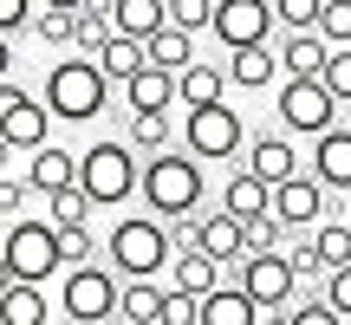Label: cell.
I'll list each match as a JSON object with an SVG mask.
<instances>
[{"label":"cell","mask_w":351,"mask_h":325,"mask_svg":"<svg viewBox=\"0 0 351 325\" xmlns=\"http://www.w3.org/2000/svg\"><path fill=\"white\" fill-rule=\"evenodd\" d=\"M261 319H267V306L254 300L241 280L234 287H215L208 300H202V325H261Z\"/></svg>","instance_id":"e0dca14e"},{"label":"cell","mask_w":351,"mask_h":325,"mask_svg":"<svg viewBox=\"0 0 351 325\" xmlns=\"http://www.w3.org/2000/svg\"><path fill=\"white\" fill-rule=\"evenodd\" d=\"M78 189H85L98 208H117L143 189V162L130 150V137H98L91 150H78Z\"/></svg>","instance_id":"3957f363"},{"label":"cell","mask_w":351,"mask_h":325,"mask_svg":"<svg viewBox=\"0 0 351 325\" xmlns=\"http://www.w3.org/2000/svg\"><path fill=\"white\" fill-rule=\"evenodd\" d=\"M117 325H156V319H117Z\"/></svg>","instance_id":"c3c4849f"},{"label":"cell","mask_w":351,"mask_h":325,"mask_svg":"<svg viewBox=\"0 0 351 325\" xmlns=\"http://www.w3.org/2000/svg\"><path fill=\"white\" fill-rule=\"evenodd\" d=\"M150 65H163V72H189V65H195V33L163 26V33L150 39Z\"/></svg>","instance_id":"83f0119b"},{"label":"cell","mask_w":351,"mask_h":325,"mask_svg":"<svg viewBox=\"0 0 351 325\" xmlns=\"http://www.w3.org/2000/svg\"><path fill=\"white\" fill-rule=\"evenodd\" d=\"M0 143L7 150H39V143H52V104L33 98L26 85H0Z\"/></svg>","instance_id":"30bf717a"},{"label":"cell","mask_w":351,"mask_h":325,"mask_svg":"<svg viewBox=\"0 0 351 325\" xmlns=\"http://www.w3.org/2000/svg\"><path fill=\"white\" fill-rule=\"evenodd\" d=\"M274 215H280L287 228H319V215H326V182H319L313 169L274 182Z\"/></svg>","instance_id":"7c38bea8"},{"label":"cell","mask_w":351,"mask_h":325,"mask_svg":"<svg viewBox=\"0 0 351 325\" xmlns=\"http://www.w3.org/2000/svg\"><path fill=\"white\" fill-rule=\"evenodd\" d=\"M274 104H280V124H287L293 137H326L332 124H345V104L332 98L326 78H287Z\"/></svg>","instance_id":"ba28073f"},{"label":"cell","mask_w":351,"mask_h":325,"mask_svg":"<svg viewBox=\"0 0 351 325\" xmlns=\"http://www.w3.org/2000/svg\"><path fill=\"white\" fill-rule=\"evenodd\" d=\"M274 26H280L274 0H221L208 33L221 39L228 52H234V46H267V39H274Z\"/></svg>","instance_id":"8fae6325"},{"label":"cell","mask_w":351,"mask_h":325,"mask_svg":"<svg viewBox=\"0 0 351 325\" xmlns=\"http://www.w3.org/2000/svg\"><path fill=\"white\" fill-rule=\"evenodd\" d=\"M280 72H287V65H280V46H234V52H228V78H234L241 91L274 85Z\"/></svg>","instance_id":"ac0fdd59"},{"label":"cell","mask_w":351,"mask_h":325,"mask_svg":"<svg viewBox=\"0 0 351 325\" xmlns=\"http://www.w3.org/2000/svg\"><path fill=\"white\" fill-rule=\"evenodd\" d=\"M65 234V267H85L91 261V228H59Z\"/></svg>","instance_id":"ee69618b"},{"label":"cell","mask_w":351,"mask_h":325,"mask_svg":"<svg viewBox=\"0 0 351 325\" xmlns=\"http://www.w3.org/2000/svg\"><path fill=\"white\" fill-rule=\"evenodd\" d=\"M111 20H117V33H130V39L150 46V39L169 26V0H111Z\"/></svg>","instance_id":"603a6c76"},{"label":"cell","mask_w":351,"mask_h":325,"mask_svg":"<svg viewBox=\"0 0 351 325\" xmlns=\"http://www.w3.org/2000/svg\"><path fill=\"white\" fill-rule=\"evenodd\" d=\"M221 208H228V215H241V221H254V215L274 208V182H261V176L241 162V169L228 176V189H221Z\"/></svg>","instance_id":"ffe728a7"},{"label":"cell","mask_w":351,"mask_h":325,"mask_svg":"<svg viewBox=\"0 0 351 325\" xmlns=\"http://www.w3.org/2000/svg\"><path fill=\"white\" fill-rule=\"evenodd\" d=\"M234 280L267 306V313H293V306H300V274H293L287 248H274V254H241V261H234Z\"/></svg>","instance_id":"9c48e42d"},{"label":"cell","mask_w":351,"mask_h":325,"mask_svg":"<svg viewBox=\"0 0 351 325\" xmlns=\"http://www.w3.org/2000/svg\"><path fill=\"white\" fill-rule=\"evenodd\" d=\"M98 65L111 72V85H130V78L150 65V46L130 39V33H117V39H104V46H98Z\"/></svg>","instance_id":"cb8c5ba5"},{"label":"cell","mask_w":351,"mask_h":325,"mask_svg":"<svg viewBox=\"0 0 351 325\" xmlns=\"http://www.w3.org/2000/svg\"><path fill=\"white\" fill-rule=\"evenodd\" d=\"M345 124H351V98H345Z\"/></svg>","instance_id":"681fc988"},{"label":"cell","mask_w":351,"mask_h":325,"mask_svg":"<svg viewBox=\"0 0 351 325\" xmlns=\"http://www.w3.org/2000/svg\"><path fill=\"white\" fill-rule=\"evenodd\" d=\"M313 241H319V254H326V267H351V221H319Z\"/></svg>","instance_id":"836d02e7"},{"label":"cell","mask_w":351,"mask_h":325,"mask_svg":"<svg viewBox=\"0 0 351 325\" xmlns=\"http://www.w3.org/2000/svg\"><path fill=\"white\" fill-rule=\"evenodd\" d=\"M326 300L351 319V267H332V274H326Z\"/></svg>","instance_id":"7bdbcfd3"},{"label":"cell","mask_w":351,"mask_h":325,"mask_svg":"<svg viewBox=\"0 0 351 325\" xmlns=\"http://www.w3.org/2000/svg\"><path fill=\"white\" fill-rule=\"evenodd\" d=\"M195 248H208L215 261H228V267H234L241 254H247V221H241V215H228V208L195 215Z\"/></svg>","instance_id":"4fadbf2b"},{"label":"cell","mask_w":351,"mask_h":325,"mask_svg":"<svg viewBox=\"0 0 351 325\" xmlns=\"http://www.w3.org/2000/svg\"><path fill=\"white\" fill-rule=\"evenodd\" d=\"M26 182L39 189V202L59 195V189H72V182H78V156H72V150H59V143H39V150H26Z\"/></svg>","instance_id":"5bb4252c"},{"label":"cell","mask_w":351,"mask_h":325,"mask_svg":"<svg viewBox=\"0 0 351 325\" xmlns=\"http://www.w3.org/2000/svg\"><path fill=\"white\" fill-rule=\"evenodd\" d=\"M319 33H326L332 46H351V0H326V13H319Z\"/></svg>","instance_id":"ab89813d"},{"label":"cell","mask_w":351,"mask_h":325,"mask_svg":"<svg viewBox=\"0 0 351 325\" xmlns=\"http://www.w3.org/2000/svg\"><path fill=\"white\" fill-rule=\"evenodd\" d=\"M39 7H72V13H78V7H85V0H39Z\"/></svg>","instance_id":"bcb514c9"},{"label":"cell","mask_w":351,"mask_h":325,"mask_svg":"<svg viewBox=\"0 0 351 325\" xmlns=\"http://www.w3.org/2000/svg\"><path fill=\"white\" fill-rule=\"evenodd\" d=\"M215 7H221V0H169V26L202 33V26H215Z\"/></svg>","instance_id":"8d00e7d4"},{"label":"cell","mask_w":351,"mask_h":325,"mask_svg":"<svg viewBox=\"0 0 351 325\" xmlns=\"http://www.w3.org/2000/svg\"><path fill=\"white\" fill-rule=\"evenodd\" d=\"M287 234H293V228L280 221L274 208H267V215H254V221H247V254H274V248H287Z\"/></svg>","instance_id":"e575fe53"},{"label":"cell","mask_w":351,"mask_h":325,"mask_svg":"<svg viewBox=\"0 0 351 325\" xmlns=\"http://www.w3.org/2000/svg\"><path fill=\"white\" fill-rule=\"evenodd\" d=\"M91 208H98V202H91L78 182H72V189H59V195H46V215H52L59 228H91Z\"/></svg>","instance_id":"f1b7e54d"},{"label":"cell","mask_w":351,"mask_h":325,"mask_svg":"<svg viewBox=\"0 0 351 325\" xmlns=\"http://www.w3.org/2000/svg\"><path fill=\"white\" fill-rule=\"evenodd\" d=\"M65 267V234L59 221H7V280H39L46 287Z\"/></svg>","instance_id":"8992f818"},{"label":"cell","mask_w":351,"mask_h":325,"mask_svg":"<svg viewBox=\"0 0 351 325\" xmlns=\"http://www.w3.org/2000/svg\"><path fill=\"white\" fill-rule=\"evenodd\" d=\"M143 202H150V215H163V221H182V215L202 208V156H143Z\"/></svg>","instance_id":"277c9868"},{"label":"cell","mask_w":351,"mask_h":325,"mask_svg":"<svg viewBox=\"0 0 351 325\" xmlns=\"http://www.w3.org/2000/svg\"><path fill=\"white\" fill-rule=\"evenodd\" d=\"M287 261H293V274H300V280H326L332 274L326 254H319V241L306 234V228H293V234H287Z\"/></svg>","instance_id":"4dcf8cb0"},{"label":"cell","mask_w":351,"mask_h":325,"mask_svg":"<svg viewBox=\"0 0 351 325\" xmlns=\"http://www.w3.org/2000/svg\"><path fill=\"white\" fill-rule=\"evenodd\" d=\"M156 325H202V293L169 287V293H163V313H156Z\"/></svg>","instance_id":"d590c367"},{"label":"cell","mask_w":351,"mask_h":325,"mask_svg":"<svg viewBox=\"0 0 351 325\" xmlns=\"http://www.w3.org/2000/svg\"><path fill=\"white\" fill-rule=\"evenodd\" d=\"M280 26L287 33H306V26H319V13H326V0H274Z\"/></svg>","instance_id":"74e56055"},{"label":"cell","mask_w":351,"mask_h":325,"mask_svg":"<svg viewBox=\"0 0 351 325\" xmlns=\"http://www.w3.org/2000/svg\"><path fill=\"white\" fill-rule=\"evenodd\" d=\"M59 313L72 325H117L124 319V280H117V267H65V287H59Z\"/></svg>","instance_id":"5b68a950"},{"label":"cell","mask_w":351,"mask_h":325,"mask_svg":"<svg viewBox=\"0 0 351 325\" xmlns=\"http://www.w3.org/2000/svg\"><path fill=\"white\" fill-rule=\"evenodd\" d=\"M313 176L326 189H351V124H332L326 137H313Z\"/></svg>","instance_id":"2e32d148"},{"label":"cell","mask_w":351,"mask_h":325,"mask_svg":"<svg viewBox=\"0 0 351 325\" xmlns=\"http://www.w3.org/2000/svg\"><path fill=\"white\" fill-rule=\"evenodd\" d=\"M104 39H117V20H111V7H78V52H91V59H98V46Z\"/></svg>","instance_id":"f546056e"},{"label":"cell","mask_w":351,"mask_h":325,"mask_svg":"<svg viewBox=\"0 0 351 325\" xmlns=\"http://www.w3.org/2000/svg\"><path fill=\"white\" fill-rule=\"evenodd\" d=\"M124 137H130V150H137V156H163L169 137H176V130H169V111H130V130H124Z\"/></svg>","instance_id":"4316f807"},{"label":"cell","mask_w":351,"mask_h":325,"mask_svg":"<svg viewBox=\"0 0 351 325\" xmlns=\"http://www.w3.org/2000/svg\"><path fill=\"white\" fill-rule=\"evenodd\" d=\"M261 325H293V319H287V313H267V319H261Z\"/></svg>","instance_id":"7dc6e473"},{"label":"cell","mask_w":351,"mask_h":325,"mask_svg":"<svg viewBox=\"0 0 351 325\" xmlns=\"http://www.w3.org/2000/svg\"><path fill=\"white\" fill-rule=\"evenodd\" d=\"M326 85H332V98H351V46H332V59H326Z\"/></svg>","instance_id":"60d3db41"},{"label":"cell","mask_w":351,"mask_h":325,"mask_svg":"<svg viewBox=\"0 0 351 325\" xmlns=\"http://www.w3.org/2000/svg\"><path fill=\"white\" fill-rule=\"evenodd\" d=\"M228 85H234V78H228L221 72V65H189V72H176V91H182V104H189V111H195V104H221V91Z\"/></svg>","instance_id":"484cf974"},{"label":"cell","mask_w":351,"mask_h":325,"mask_svg":"<svg viewBox=\"0 0 351 325\" xmlns=\"http://www.w3.org/2000/svg\"><path fill=\"white\" fill-rule=\"evenodd\" d=\"M26 195H39L26 176H7V189H0V208H7V221H20V208H26Z\"/></svg>","instance_id":"b9f144b4"},{"label":"cell","mask_w":351,"mask_h":325,"mask_svg":"<svg viewBox=\"0 0 351 325\" xmlns=\"http://www.w3.org/2000/svg\"><path fill=\"white\" fill-rule=\"evenodd\" d=\"M46 293L39 280H7V300H0V325H46Z\"/></svg>","instance_id":"d4e9b609"},{"label":"cell","mask_w":351,"mask_h":325,"mask_svg":"<svg viewBox=\"0 0 351 325\" xmlns=\"http://www.w3.org/2000/svg\"><path fill=\"white\" fill-rule=\"evenodd\" d=\"M39 98L52 104L59 124H91V117L104 111V98H111V72H104L91 52H72V59H59L46 72V91H39Z\"/></svg>","instance_id":"6da1fadb"},{"label":"cell","mask_w":351,"mask_h":325,"mask_svg":"<svg viewBox=\"0 0 351 325\" xmlns=\"http://www.w3.org/2000/svg\"><path fill=\"white\" fill-rule=\"evenodd\" d=\"M26 20H33V0H0V26L7 33H20Z\"/></svg>","instance_id":"f6af8a7d"},{"label":"cell","mask_w":351,"mask_h":325,"mask_svg":"<svg viewBox=\"0 0 351 325\" xmlns=\"http://www.w3.org/2000/svg\"><path fill=\"white\" fill-rule=\"evenodd\" d=\"M326 59H332V39L319 33V26L280 39V65H287V78H326Z\"/></svg>","instance_id":"9a60e30c"},{"label":"cell","mask_w":351,"mask_h":325,"mask_svg":"<svg viewBox=\"0 0 351 325\" xmlns=\"http://www.w3.org/2000/svg\"><path fill=\"white\" fill-rule=\"evenodd\" d=\"M345 221H351V215H345Z\"/></svg>","instance_id":"f907efd6"},{"label":"cell","mask_w":351,"mask_h":325,"mask_svg":"<svg viewBox=\"0 0 351 325\" xmlns=\"http://www.w3.org/2000/svg\"><path fill=\"white\" fill-rule=\"evenodd\" d=\"M124 104H130V111H169V104H182L176 72H163V65H143V72L124 85Z\"/></svg>","instance_id":"7402d4cb"},{"label":"cell","mask_w":351,"mask_h":325,"mask_svg":"<svg viewBox=\"0 0 351 325\" xmlns=\"http://www.w3.org/2000/svg\"><path fill=\"white\" fill-rule=\"evenodd\" d=\"M104 254L124 280H156L163 267L176 261V234L163 215H124V221L104 234Z\"/></svg>","instance_id":"7a4b0ae2"},{"label":"cell","mask_w":351,"mask_h":325,"mask_svg":"<svg viewBox=\"0 0 351 325\" xmlns=\"http://www.w3.org/2000/svg\"><path fill=\"white\" fill-rule=\"evenodd\" d=\"M247 169L261 176V182H287V176H300V150H293V137H247Z\"/></svg>","instance_id":"d6986e66"},{"label":"cell","mask_w":351,"mask_h":325,"mask_svg":"<svg viewBox=\"0 0 351 325\" xmlns=\"http://www.w3.org/2000/svg\"><path fill=\"white\" fill-rule=\"evenodd\" d=\"M33 33L46 39V46H78V13L72 7H39Z\"/></svg>","instance_id":"1f68e13d"},{"label":"cell","mask_w":351,"mask_h":325,"mask_svg":"<svg viewBox=\"0 0 351 325\" xmlns=\"http://www.w3.org/2000/svg\"><path fill=\"white\" fill-rule=\"evenodd\" d=\"M287 319H293V325H345V313L326 300V293H319V300H306V293H300V306H293Z\"/></svg>","instance_id":"f35d334b"},{"label":"cell","mask_w":351,"mask_h":325,"mask_svg":"<svg viewBox=\"0 0 351 325\" xmlns=\"http://www.w3.org/2000/svg\"><path fill=\"white\" fill-rule=\"evenodd\" d=\"M182 150L202 156V162H234L241 150H247V124H241L234 104H195V111L182 117Z\"/></svg>","instance_id":"52a82bcc"},{"label":"cell","mask_w":351,"mask_h":325,"mask_svg":"<svg viewBox=\"0 0 351 325\" xmlns=\"http://www.w3.org/2000/svg\"><path fill=\"white\" fill-rule=\"evenodd\" d=\"M221 267L228 261H215L208 248H176L169 274H176V287H182V293H202V300H208V293L221 287Z\"/></svg>","instance_id":"44dd1931"},{"label":"cell","mask_w":351,"mask_h":325,"mask_svg":"<svg viewBox=\"0 0 351 325\" xmlns=\"http://www.w3.org/2000/svg\"><path fill=\"white\" fill-rule=\"evenodd\" d=\"M163 293L169 287H156V280H124V319H156L163 313Z\"/></svg>","instance_id":"d6a6232c"}]
</instances>
